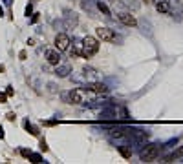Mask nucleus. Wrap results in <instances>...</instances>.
Wrapping results in <instances>:
<instances>
[{
  "label": "nucleus",
  "mask_w": 183,
  "mask_h": 164,
  "mask_svg": "<svg viewBox=\"0 0 183 164\" xmlns=\"http://www.w3.org/2000/svg\"><path fill=\"white\" fill-rule=\"evenodd\" d=\"M75 24H77V18H75V16H73V18H70V20H68V22H66V27H71V26H73V27H75Z\"/></svg>",
  "instance_id": "17"
},
{
  "label": "nucleus",
  "mask_w": 183,
  "mask_h": 164,
  "mask_svg": "<svg viewBox=\"0 0 183 164\" xmlns=\"http://www.w3.org/2000/svg\"><path fill=\"white\" fill-rule=\"evenodd\" d=\"M97 7H99V9H101V11H103L104 15H108V16H110V9H108V7H106V5H104L103 2H97Z\"/></svg>",
  "instance_id": "16"
},
{
  "label": "nucleus",
  "mask_w": 183,
  "mask_h": 164,
  "mask_svg": "<svg viewBox=\"0 0 183 164\" xmlns=\"http://www.w3.org/2000/svg\"><path fill=\"white\" fill-rule=\"evenodd\" d=\"M154 4L159 13H170V0H154Z\"/></svg>",
  "instance_id": "9"
},
{
  "label": "nucleus",
  "mask_w": 183,
  "mask_h": 164,
  "mask_svg": "<svg viewBox=\"0 0 183 164\" xmlns=\"http://www.w3.org/2000/svg\"><path fill=\"white\" fill-rule=\"evenodd\" d=\"M31 13H33V5H31V4H27V7H26V15L29 16Z\"/></svg>",
  "instance_id": "18"
},
{
  "label": "nucleus",
  "mask_w": 183,
  "mask_h": 164,
  "mask_svg": "<svg viewBox=\"0 0 183 164\" xmlns=\"http://www.w3.org/2000/svg\"><path fill=\"white\" fill-rule=\"evenodd\" d=\"M84 97H86V89L77 88V89H71V91H70V100H71V104H82V102H84Z\"/></svg>",
  "instance_id": "5"
},
{
  "label": "nucleus",
  "mask_w": 183,
  "mask_h": 164,
  "mask_svg": "<svg viewBox=\"0 0 183 164\" xmlns=\"http://www.w3.org/2000/svg\"><path fill=\"white\" fill-rule=\"evenodd\" d=\"M20 153H22L24 157H29V153H31V152H29V150H20Z\"/></svg>",
  "instance_id": "20"
},
{
  "label": "nucleus",
  "mask_w": 183,
  "mask_h": 164,
  "mask_svg": "<svg viewBox=\"0 0 183 164\" xmlns=\"http://www.w3.org/2000/svg\"><path fill=\"white\" fill-rule=\"evenodd\" d=\"M0 16H4V9L2 7H0Z\"/></svg>",
  "instance_id": "24"
},
{
  "label": "nucleus",
  "mask_w": 183,
  "mask_h": 164,
  "mask_svg": "<svg viewBox=\"0 0 183 164\" xmlns=\"http://www.w3.org/2000/svg\"><path fill=\"white\" fill-rule=\"evenodd\" d=\"M0 139H4V130L0 128Z\"/></svg>",
  "instance_id": "22"
},
{
  "label": "nucleus",
  "mask_w": 183,
  "mask_h": 164,
  "mask_svg": "<svg viewBox=\"0 0 183 164\" xmlns=\"http://www.w3.org/2000/svg\"><path fill=\"white\" fill-rule=\"evenodd\" d=\"M5 99H7V95H5V93H0V102H5Z\"/></svg>",
  "instance_id": "21"
},
{
  "label": "nucleus",
  "mask_w": 183,
  "mask_h": 164,
  "mask_svg": "<svg viewBox=\"0 0 183 164\" xmlns=\"http://www.w3.org/2000/svg\"><path fill=\"white\" fill-rule=\"evenodd\" d=\"M60 51H57V49H48L46 51V60H48V64H51V66H59L60 64V55H59Z\"/></svg>",
  "instance_id": "7"
},
{
  "label": "nucleus",
  "mask_w": 183,
  "mask_h": 164,
  "mask_svg": "<svg viewBox=\"0 0 183 164\" xmlns=\"http://www.w3.org/2000/svg\"><path fill=\"white\" fill-rule=\"evenodd\" d=\"M31 162H42V157L38 155V153H29V157H27Z\"/></svg>",
  "instance_id": "15"
},
{
  "label": "nucleus",
  "mask_w": 183,
  "mask_h": 164,
  "mask_svg": "<svg viewBox=\"0 0 183 164\" xmlns=\"http://www.w3.org/2000/svg\"><path fill=\"white\" fill-rule=\"evenodd\" d=\"M143 2H145V4H152L154 0H143Z\"/></svg>",
  "instance_id": "23"
},
{
  "label": "nucleus",
  "mask_w": 183,
  "mask_h": 164,
  "mask_svg": "<svg viewBox=\"0 0 183 164\" xmlns=\"http://www.w3.org/2000/svg\"><path fill=\"white\" fill-rule=\"evenodd\" d=\"M40 150H42V152H48V144H46V142H44V141H42V142H40Z\"/></svg>",
  "instance_id": "19"
},
{
  "label": "nucleus",
  "mask_w": 183,
  "mask_h": 164,
  "mask_svg": "<svg viewBox=\"0 0 183 164\" xmlns=\"http://www.w3.org/2000/svg\"><path fill=\"white\" fill-rule=\"evenodd\" d=\"M119 20H121L125 26H130V27H134V26L137 24V20H136L134 15H130V13H121V15H119Z\"/></svg>",
  "instance_id": "8"
},
{
  "label": "nucleus",
  "mask_w": 183,
  "mask_h": 164,
  "mask_svg": "<svg viewBox=\"0 0 183 164\" xmlns=\"http://www.w3.org/2000/svg\"><path fill=\"white\" fill-rule=\"evenodd\" d=\"M117 150H119V153H121L125 159H130V157H132V150H130L128 146H119Z\"/></svg>",
  "instance_id": "13"
},
{
  "label": "nucleus",
  "mask_w": 183,
  "mask_h": 164,
  "mask_svg": "<svg viewBox=\"0 0 183 164\" xmlns=\"http://www.w3.org/2000/svg\"><path fill=\"white\" fill-rule=\"evenodd\" d=\"M70 37L68 35H64V33H59L57 37H55V49L57 51H66L68 47H70Z\"/></svg>",
  "instance_id": "4"
},
{
  "label": "nucleus",
  "mask_w": 183,
  "mask_h": 164,
  "mask_svg": "<svg viewBox=\"0 0 183 164\" xmlns=\"http://www.w3.org/2000/svg\"><path fill=\"white\" fill-rule=\"evenodd\" d=\"M97 37L103 40V42H117L119 40V37L110 29V27H97Z\"/></svg>",
  "instance_id": "3"
},
{
  "label": "nucleus",
  "mask_w": 183,
  "mask_h": 164,
  "mask_svg": "<svg viewBox=\"0 0 183 164\" xmlns=\"http://www.w3.org/2000/svg\"><path fill=\"white\" fill-rule=\"evenodd\" d=\"M181 157H183V146L180 148V150H176L172 155L165 157V161H163V162H172V161H176V159H181Z\"/></svg>",
  "instance_id": "10"
},
{
  "label": "nucleus",
  "mask_w": 183,
  "mask_h": 164,
  "mask_svg": "<svg viewBox=\"0 0 183 164\" xmlns=\"http://www.w3.org/2000/svg\"><path fill=\"white\" fill-rule=\"evenodd\" d=\"M55 73H57L59 77H68V73H70V66H68V64H64V66H57Z\"/></svg>",
  "instance_id": "12"
},
{
  "label": "nucleus",
  "mask_w": 183,
  "mask_h": 164,
  "mask_svg": "<svg viewBox=\"0 0 183 164\" xmlns=\"http://www.w3.org/2000/svg\"><path fill=\"white\" fill-rule=\"evenodd\" d=\"M86 91H92V93L103 95V93H108V86L103 84V82H92V84L86 86Z\"/></svg>",
  "instance_id": "6"
},
{
  "label": "nucleus",
  "mask_w": 183,
  "mask_h": 164,
  "mask_svg": "<svg viewBox=\"0 0 183 164\" xmlns=\"http://www.w3.org/2000/svg\"><path fill=\"white\" fill-rule=\"evenodd\" d=\"M24 128H26V131H27V133H31V135H38V130H37L35 126H31V124H29V120H24Z\"/></svg>",
  "instance_id": "14"
},
{
  "label": "nucleus",
  "mask_w": 183,
  "mask_h": 164,
  "mask_svg": "<svg viewBox=\"0 0 183 164\" xmlns=\"http://www.w3.org/2000/svg\"><path fill=\"white\" fill-rule=\"evenodd\" d=\"M75 55H82V40H81V42H79V40H75V42H73L71 57H75Z\"/></svg>",
  "instance_id": "11"
},
{
  "label": "nucleus",
  "mask_w": 183,
  "mask_h": 164,
  "mask_svg": "<svg viewBox=\"0 0 183 164\" xmlns=\"http://www.w3.org/2000/svg\"><path fill=\"white\" fill-rule=\"evenodd\" d=\"M159 153H161L159 146H156V144H148V146H145V148L141 150L139 159H141L143 162H152V161H156V159L159 157Z\"/></svg>",
  "instance_id": "2"
},
{
  "label": "nucleus",
  "mask_w": 183,
  "mask_h": 164,
  "mask_svg": "<svg viewBox=\"0 0 183 164\" xmlns=\"http://www.w3.org/2000/svg\"><path fill=\"white\" fill-rule=\"evenodd\" d=\"M97 51H99V42H97L93 37H84V38H82V55H81V57L90 58V57H93Z\"/></svg>",
  "instance_id": "1"
}]
</instances>
